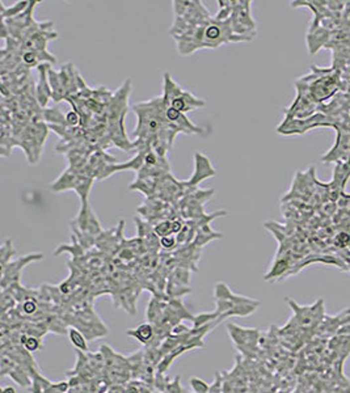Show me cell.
I'll return each instance as SVG.
<instances>
[{
	"mask_svg": "<svg viewBox=\"0 0 350 393\" xmlns=\"http://www.w3.org/2000/svg\"><path fill=\"white\" fill-rule=\"evenodd\" d=\"M163 98H164V102H166L167 106L174 107V109L184 113V114L186 111H193L206 105V102L202 98H198L193 93L182 90L174 79L171 78L170 74L164 75Z\"/></svg>",
	"mask_w": 350,
	"mask_h": 393,
	"instance_id": "6da1fadb",
	"label": "cell"
},
{
	"mask_svg": "<svg viewBox=\"0 0 350 393\" xmlns=\"http://www.w3.org/2000/svg\"><path fill=\"white\" fill-rule=\"evenodd\" d=\"M175 16L184 17L190 25L199 26L210 21L209 11L203 7L202 1H174Z\"/></svg>",
	"mask_w": 350,
	"mask_h": 393,
	"instance_id": "7a4b0ae2",
	"label": "cell"
},
{
	"mask_svg": "<svg viewBox=\"0 0 350 393\" xmlns=\"http://www.w3.org/2000/svg\"><path fill=\"white\" fill-rule=\"evenodd\" d=\"M290 305L294 309L295 313V320L298 325L304 329H312L318 326L324 317V307H323V300H319L310 307H299L294 301L289 300Z\"/></svg>",
	"mask_w": 350,
	"mask_h": 393,
	"instance_id": "3957f363",
	"label": "cell"
},
{
	"mask_svg": "<svg viewBox=\"0 0 350 393\" xmlns=\"http://www.w3.org/2000/svg\"><path fill=\"white\" fill-rule=\"evenodd\" d=\"M44 258V254L41 253H32L28 254V256H22L18 260L13 262H9L8 265L3 266L1 269V286L5 285L7 279H9V285H12L13 282H17L18 277L21 274V270L24 269V266L29 264L32 261H38V260H42Z\"/></svg>",
	"mask_w": 350,
	"mask_h": 393,
	"instance_id": "277c9868",
	"label": "cell"
},
{
	"mask_svg": "<svg viewBox=\"0 0 350 393\" xmlns=\"http://www.w3.org/2000/svg\"><path fill=\"white\" fill-rule=\"evenodd\" d=\"M194 163H195V168H194V173L190 177L189 181H185L184 186H195L197 184L202 183L203 180L209 179V177H214L215 176V169L213 168L211 165V161L207 156H205L201 152H195L194 155Z\"/></svg>",
	"mask_w": 350,
	"mask_h": 393,
	"instance_id": "5b68a950",
	"label": "cell"
},
{
	"mask_svg": "<svg viewBox=\"0 0 350 393\" xmlns=\"http://www.w3.org/2000/svg\"><path fill=\"white\" fill-rule=\"evenodd\" d=\"M49 66L40 65L37 67L38 74H40V80L36 87V100L40 106H46L50 98H53V91L50 90V83H49Z\"/></svg>",
	"mask_w": 350,
	"mask_h": 393,
	"instance_id": "8992f818",
	"label": "cell"
},
{
	"mask_svg": "<svg viewBox=\"0 0 350 393\" xmlns=\"http://www.w3.org/2000/svg\"><path fill=\"white\" fill-rule=\"evenodd\" d=\"M127 336L134 337V338H137L141 343L148 345V343L154 340V337H155V328L150 322H146V324H142V325L138 326L137 329L127 330Z\"/></svg>",
	"mask_w": 350,
	"mask_h": 393,
	"instance_id": "52a82bcc",
	"label": "cell"
},
{
	"mask_svg": "<svg viewBox=\"0 0 350 393\" xmlns=\"http://www.w3.org/2000/svg\"><path fill=\"white\" fill-rule=\"evenodd\" d=\"M30 5V1H18L16 3L13 7L11 8H5L3 4L0 3V8H1V12H3V20H9V18L17 17L21 14V12H25Z\"/></svg>",
	"mask_w": 350,
	"mask_h": 393,
	"instance_id": "ba28073f",
	"label": "cell"
},
{
	"mask_svg": "<svg viewBox=\"0 0 350 393\" xmlns=\"http://www.w3.org/2000/svg\"><path fill=\"white\" fill-rule=\"evenodd\" d=\"M219 316L220 314L218 313L217 311L211 312V313L205 312V313L195 314L194 317H193V320H191V321H193V329H198V328H202V326L209 325V324H211L213 321L218 320Z\"/></svg>",
	"mask_w": 350,
	"mask_h": 393,
	"instance_id": "9c48e42d",
	"label": "cell"
},
{
	"mask_svg": "<svg viewBox=\"0 0 350 393\" xmlns=\"http://www.w3.org/2000/svg\"><path fill=\"white\" fill-rule=\"evenodd\" d=\"M69 337L70 341L73 343L74 346L76 349H79L82 351H88V343H87V338L82 334V333L75 328H70L69 329Z\"/></svg>",
	"mask_w": 350,
	"mask_h": 393,
	"instance_id": "30bf717a",
	"label": "cell"
},
{
	"mask_svg": "<svg viewBox=\"0 0 350 393\" xmlns=\"http://www.w3.org/2000/svg\"><path fill=\"white\" fill-rule=\"evenodd\" d=\"M231 289L223 282H218L215 285V291H214V296L217 299H228L230 294H231Z\"/></svg>",
	"mask_w": 350,
	"mask_h": 393,
	"instance_id": "8fae6325",
	"label": "cell"
},
{
	"mask_svg": "<svg viewBox=\"0 0 350 393\" xmlns=\"http://www.w3.org/2000/svg\"><path fill=\"white\" fill-rule=\"evenodd\" d=\"M24 347H25V350L29 351V353H34V351L40 350L41 349L40 337L28 336V338H26L25 342H24Z\"/></svg>",
	"mask_w": 350,
	"mask_h": 393,
	"instance_id": "7c38bea8",
	"label": "cell"
},
{
	"mask_svg": "<svg viewBox=\"0 0 350 393\" xmlns=\"http://www.w3.org/2000/svg\"><path fill=\"white\" fill-rule=\"evenodd\" d=\"M217 309L215 311L218 312L219 314L227 313L228 311H231L232 308L235 307V303H232L231 300L228 299H217Z\"/></svg>",
	"mask_w": 350,
	"mask_h": 393,
	"instance_id": "4fadbf2b",
	"label": "cell"
},
{
	"mask_svg": "<svg viewBox=\"0 0 350 393\" xmlns=\"http://www.w3.org/2000/svg\"><path fill=\"white\" fill-rule=\"evenodd\" d=\"M190 384H191V388H193V391H194L195 393H207L210 390L209 386H207L203 380H199L197 379V378H191Z\"/></svg>",
	"mask_w": 350,
	"mask_h": 393,
	"instance_id": "5bb4252c",
	"label": "cell"
},
{
	"mask_svg": "<svg viewBox=\"0 0 350 393\" xmlns=\"http://www.w3.org/2000/svg\"><path fill=\"white\" fill-rule=\"evenodd\" d=\"M177 244V237H175L174 235H168V236H163L160 239V245H162L164 249H174L176 247Z\"/></svg>",
	"mask_w": 350,
	"mask_h": 393,
	"instance_id": "9a60e30c",
	"label": "cell"
},
{
	"mask_svg": "<svg viewBox=\"0 0 350 393\" xmlns=\"http://www.w3.org/2000/svg\"><path fill=\"white\" fill-rule=\"evenodd\" d=\"M22 312L25 314H34L37 312V303L34 300H25L22 304Z\"/></svg>",
	"mask_w": 350,
	"mask_h": 393,
	"instance_id": "2e32d148",
	"label": "cell"
},
{
	"mask_svg": "<svg viewBox=\"0 0 350 393\" xmlns=\"http://www.w3.org/2000/svg\"><path fill=\"white\" fill-rule=\"evenodd\" d=\"M178 383H180V378H176V380L172 384L167 386V390L170 391V393H181V387Z\"/></svg>",
	"mask_w": 350,
	"mask_h": 393,
	"instance_id": "e0dca14e",
	"label": "cell"
},
{
	"mask_svg": "<svg viewBox=\"0 0 350 393\" xmlns=\"http://www.w3.org/2000/svg\"><path fill=\"white\" fill-rule=\"evenodd\" d=\"M53 388H55V390H58L61 393H63L67 391V388H69V384H67L66 382H61V383H58V384H54V386H53Z\"/></svg>",
	"mask_w": 350,
	"mask_h": 393,
	"instance_id": "ac0fdd59",
	"label": "cell"
},
{
	"mask_svg": "<svg viewBox=\"0 0 350 393\" xmlns=\"http://www.w3.org/2000/svg\"><path fill=\"white\" fill-rule=\"evenodd\" d=\"M90 104H92V101H90V102H88V104H87V109L89 111H92V113H94V107L92 106V105H90ZM94 106H104V104H101V102H98V101L96 100V104H94Z\"/></svg>",
	"mask_w": 350,
	"mask_h": 393,
	"instance_id": "d6986e66",
	"label": "cell"
},
{
	"mask_svg": "<svg viewBox=\"0 0 350 393\" xmlns=\"http://www.w3.org/2000/svg\"><path fill=\"white\" fill-rule=\"evenodd\" d=\"M1 393H16V390L13 387L8 386V387H4L3 390H1Z\"/></svg>",
	"mask_w": 350,
	"mask_h": 393,
	"instance_id": "ffe728a7",
	"label": "cell"
},
{
	"mask_svg": "<svg viewBox=\"0 0 350 393\" xmlns=\"http://www.w3.org/2000/svg\"><path fill=\"white\" fill-rule=\"evenodd\" d=\"M126 393H141V390H139V388H137V387L130 386L129 388H127Z\"/></svg>",
	"mask_w": 350,
	"mask_h": 393,
	"instance_id": "44dd1931",
	"label": "cell"
}]
</instances>
